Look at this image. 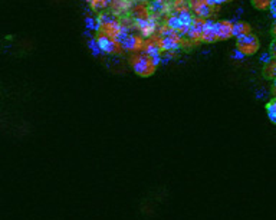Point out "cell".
Returning <instances> with one entry per match:
<instances>
[{
  "instance_id": "30",
  "label": "cell",
  "mask_w": 276,
  "mask_h": 220,
  "mask_svg": "<svg viewBox=\"0 0 276 220\" xmlns=\"http://www.w3.org/2000/svg\"><path fill=\"white\" fill-rule=\"evenodd\" d=\"M272 33H273V36L276 35V19L273 21V25H272Z\"/></svg>"
},
{
  "instance_id": "22",
  "label": "cell",
  "mask_w": 276,
  "mask_h": 220,
  "mask_svg": "<svg viewBox=\"0 0 276 220\" xmlns=\"http://www.w3.org/2000/svg\"><path fill=\"white\" fill-rule=\"evenodd\" d=\"M164 9H165L164 0H154L153 5H151V10H153V12H163Z\"/></svg>"
},
{
  "instance_id": "26",
  "label": "cell",
  "mask_w": 276,
  "mask_h": 220,
  "mask_svg": "<svg viewBox=\"0 0 276 220\" xmlns=\"http://www.w3.org/2000/svg\"><path fill=\"white\" fill-rule=\"evenodd\" d=\"M268 10L270 12L272 17H273V19H276V0H272V2H270Z\"/></svg>"
},
{
  "instance_id": "19",
  "label": "cell",
  "mask_w": 276,
  "mask_h": 220,
  "mask_svg": "<svg viewBox=\"0 0 276 220\" xmlns=\"http://www.w3.org/2000/svg\"><path fill=\"white\" fill-rule=\"evenodd\" d=\"M85 28L87 30H98V21L92 16H87L85 17Z\"/></svg>"
},
{
  "instance_id": "5",
  "label": "cell",
  "mask_w": 276,
  "mask_h": 220,
  "mask_svg": "<svg viewBox=\"0 0 276 220\" xmlns=\"http://www.w3.org/2000/svg\"><path fill=\"white\" fill-rule=\"evenodd\" d=\"M261 48V42H259V37L256 36L254 33H249L238 39L236 42V49H239L245 56H250L254 55L256 52L259 51Z\"/></svg>"
},
{
  "instance_id": "12",
  "label": "cell",
  "mask_w": 276,
  "mask_h": 220,
  "mask_svg": "<svg viewBox=\"0 0 276 220\" xmlns=\"http://www.w3.org/2000/svg\"><path fill=\"white\" fill-rule=\"evenodd\" d=\"M230 21L231 23H233V26H231V37L239 39V37L245 36V35L252 33V28H250V25L247 22H243V21H233V19H230Z\"/></svg>"
},
{
  "instance_id": "8",
  "label": "cell",
  "mask_w": 276,
  "mask_h": 220,
  "mask_svg": "<svg viewBox=\"0 0 276 220\" xmlns=\"http://www.w3.org/2000/svg\"><path fill=\"white\" fill-rule=\"evenodd\" d=\"M137 25V29L140 30V35L142 37H153L156 35L157 32V21L154 17H147V19H142L140 22L135 23Z\"/></svg>"
},
{
  "instance_id": "18",
  "label": "cell",
  "mask_w": 276,
  "mask_h": 220,
  "mask_svg": "<svg viewBox=\"0 0 276 220\" xmlns=\"http://www.w3.org/2000/svg\"><path fill=\"white\" fill-rule=\"evenodd\" d=\"M266 112H268L269 119L276 125V98L269 101L268 105H266Z\"/></svg>"
},
{
  "instance_id": "16",
  "label": "cell",
  "mask_w": 276,
  "mask_h": 220,
  "mask_svg": "<svg viewBox=\"0 0 276 220\" xmlns=\"http://www.w3.org/2000/svg\"><path fill=\"white\" fill-rule=\"evenodd\" d=\"M263 73H265L266 78H269V79H275L276 81V59H272L269 64L265 65Z\"/></svg>"
},
{
  "instance_id": "10",
  "label": "cell",
  "mask_w": 276,
  "mask_h": 220,
  "mask_svg": "<svg viewBox=\"0 0 276 220\" xmlns=\"http://www.w3.org/2000/svg\"><path fill=\"white\" fill-rule=\"evenodd\" d=\"M231 21H215L217 41H227L231 37Z\"/></svg>"
},
{
  "instance_id": "3",
  "label": "cell",
  "mask_w": 276,
  "mask_h": 220,
  "mask_svg": "<svg viewBox=\"0 0 276 220\" xmlns=\"http://www.w3.org/2000/svg\"><path fill=\"white\" fill-rule=\"evenodd\" d=\"M130 65L133 68V71H134L138 76H141V78H148V76H151L153 73L156 72L157 69L156 66L151 64L150 56H147V55L142 53V52H135L134 55H131Z\"/></svg>"
},
{
  "instance_id": "14",
  "label": "cell",
  "mask_w": 276,
  "mask_h": 220,
  "mask_svg": "<svg viewBox=\"0 0 276 220\" xmlns=\"http://www.w3.org/2000/svg\"><path fill=\"white\" fill-rule=\"evenodd\" d=\"M131 16H133V19H134L135 23H137V22H140V21H142V19H147V17H150V12H148V9L145 8V6L137 5V6H134L133 10H131Z\"/></svg>"
},
{
  "instance_id": "23",
  "label": "cell",
  "mask_w": 276,
  "mask_h": 220,
  "mask_svg": "<svg viewBox=\"0 0 276 220\" xmlns=\"http://www.w3.org/2000/svg\"><path fill=\"white\" fill-rule=\"evenodd\" d=\"M174 58V52H165V53H161V64L163 65H167L170 61H173Z\"/></svg>"
},
{
  "instance_id": "31",
  "label": "cell",
  "mask_w": 276,
  "mask_h": 220,
  "mask_svg": "<svg viewBox=\"0 0 276 220\" xmlns=\"http://www.w3.org/2000/svg\"><path fill=\"white\" fill-rule=\"evenodd\" d=\"M273 44H276V35H275V41H273Z\"/></svg>"
},
{
  "instance_id": "4",
  "label": "cell",
  "mask_w": 276,
  "mask_h": 220,
  "mask_svg": "<svg viewBox=\"0 0 276 220\" xmlns=\"http://www.w3.org/2000/svg\"><path fill=\"white\" fill-rule=\"evenodd\" d=\"M98 21V33H104L107 36L112 37L115 41L117 35L121 32L122 25L117 19V16L112 15V13H102L97 19Z\"/></svg>"
},
{
  "instance_id": "24",
  "label": "cell",
  "mask_w": 276,
  "mask_h": 220,
  "mask_svg": "<svg viewBox=\"0 0 276 220\" xmlns=\"http://www.w3.org/2000/svg\"><path fill=\"white\" fill-rule=\"evenodd\" d=\"M272 53H270V52H265V53H262L261 55V58H259V61H261L262 64H265V65H266V64H269V62H270V61H272Z\"/></svg>"
},
{
  "instance_id": "7",
  "label": "cell",
  "mask_w": 276,
  "mask_h": 220,
  "mask_svg": "<svg viewBox=\"0 0 276 220\" xmlns=\"http://www.w3.org/2000/svg\"><path fill=\"white\" fill-rule=\"evenodd\" d=\"M187 3H188L192 13H194L196 17L210 19V16L213 15V8L209 6L204 0H187Z\"/></svg>"
},
{
  "instance_id": "21",
  "label": "cell",
  "mask_w": 276,
  "mask_h": 220,
  "mask_svg": "<svg viewBox=\"0 0 276 220\" xmlns=\"http://www.w3.org/2000/svg\"><path fill=\"white\" fill-rule=\"evenodd\" d=\"M250 2H252L253 8H256L258 10H266L269 9V5L272 0H250Z\"/></svg>"
},
{
  "instance_id": "9",
  "label": "cell",
  "mask_w": 276,
  "mask_h": 220,
  "mask_svg": "<svg viewBox=\"0 0 276 220\" xmlns=\"http://www.w3.org/2000/svg\"><path fill=\"white\" fill-rule=\"evenodd\" d=\"M204 22H206V19L194 17L193 22L190 23V29H188V33H187L188 42H200L203 29H204Z\"/></svg>"
},
{
  "instance_id": "15",
  "label": "cell",
  "mask_w": 276,
  "mask_h": 220,
  "mask_svg": "<svg viewBox=\"0 0 276 220\" xmlns=\"http://www.w3.org/2000/svg\"><path fill=\"white\" fill-rule=\"evenodd\" d=\"M110 5L112 6L115 13H122V12L128 10V8H131V2L130 0H111Z\"/></svg>"
},
{
  "instance_id": "1",
  "label": "cell",
  "mask_w": 276,
  "mask_h": 220,
  "mask_svg": "<svg viewBox=\"0 0 276 220\" xmlns=\"http://www.w3.org/2000/svg\"><path fill=\"white\" fill-rule=\"evenodd\" d=\"M158 45L161 48V52H176L183 46V37L180 36L179 32L170 29L167 26H163L158 30Z\"/></svg>"
},
{
  "instance_id": "6",
  "label": "cell",
  "mask_w": 276,
  "mask_h": 220,
  "mask_svg": "<svg viewBox=\"0 0 276 220\" xmlns=\"http://www.w3.org/2000/svg\"><path fill=\"white\" fill-rule=\"evenodd\" d=\"M95 39H97L98 46H99V49H101V53H105V55H115V53H120L121 52V48L112 37L107 36L104 33H98Z\"/></svg>"
},
{
  "instance_id": "32",
  "label": "cell",
  "mask_w": 276,
  "mask_h": 220,
  "mask_svg": "<svg viewBox=\"0 0 276 220\" xmlns=\"http://www.w3.org/2000/svg\"><path fill=\"white\" fill-rule=\"evenodd\" d=\"M173 2H176V0H173Z\"/></svg>"
},
{
  "instance_id": "20",
  "label": "cell",
  "mask_w": 276,
  "mask_h": 220,
  "mask_svg": "<svg viewBox=\"0 0 276 220\" xmlns=\"http://www.w3.org/2000/svg\"><path fill=\"white\" fill-rule=\"evenodd\" d=\"M88 48H90V51L92 52L94 56H99L101 49H99V46H98V42L95 37H91L90 41H88Z\"/></svg>"
},
{
  "instance_id": "29",
  "label": "cell",
  "mask_w": 276,
  "mask_h": 220,
  "mask_svg": "<svg viewBox=\"0 0 276 220\" xmlns=\"http://www.w3.org/2000/svg\"><path fill=\"white\" fill-rule=\"evenodd\" d=\"M227 2H233V0H216V5H217V6H220V5H223V3H227Z\"/></svg>"
},
{
  "instance_id": "13",
  "label": "cell",
  "mask_w": 276,
  "mask_h": 220,
  "mask_svg": "<svg viewBox=\"0 0 276 220\" xmlns=\"http://www.w3.org/2000/svg\"><path fill=\"white\" fill-rule=\"evenodd\" d=\"M142 53H145L147 56L153 58V56H157V55H161V48L158 45V41L157 39H153V37H148L147 41L142 42L141 48Z\"/></svg>"
},
{
  "instance_id": "11",
  "label": "cell",
  "mask_w": 276,
  "mask_h": 220,
  "mask_svg": "<svg viewBox=\"0 0 276 220\" xmlns=\"http://www.w3.org/2000/svg\"><path fill=\"white\" fill-rule=\"evenodd\" d=\"M200 42H204V44H215V42H217L216 30H215V21L213 19H206Z\"/></svg>"
},
{
  "instance_id": "28",
  "label": "cell",
  "mask_w": 276,
  "mask_h": 220,
  "mask_svg": "<svg viewBox=\"0 0 276 220\" xmlns=\"http://www.w3.org/2000/svg\"><path fill=\"white\" fill-rule=\"evenodd\" d=\"M270 53H272V58L276 59V44H272V48H270Z\"/></svg>"
},
{
  "instance_id": "17",
  "label": "cell",
  "mask_w": 276,
  "mask_h": 220,
  "mask_svg": "<svg viewBox=\"0 0 276 220\" xmlns=\"http://www.w3.org/2000/svg\"><path fill=\"white\" fill-rule=\"evenodd\" d=\"M88 3H90V6L94 9V10L101 12V10H104L105 8L110 6L111 0H88Z\"/></svg>"
},
{
  "instance_id": "2",
  "label": "cell",
  "mask_w": 276,
  "mask_h": 220,
  "mask_svg": "<svg viewBox=\"0 0 276 220\" xmlns=\"http://www.w3.org/2000/svg\"><path fill=\"white\" fill-rule=\"evenodd\" d=\"M122 28H121V32L115 37V42L118 44V46L121 48V51H127V52H141L142 48V41L141 36H137L134 33H131V30L128 26H125L124 23H121Z\"/></svg>"
},
{
  "instance_id": "27",
  "label": "cell",
  "mask_w": 276,
  "mask_h": 220,
  "mask_svg": "<svg viewBox=\"0 0 276 220\" xmlns=\"http://www.w3.org/2000/svg\"><path fill=\"white\" fill-rule=\"evenodd\" d=\"M150 59H151V64L156 66V68L161 64V55H157V56H153V58Z\"/></svg>"
},
{
  "instance_id": "25",
  "label": "cell",
  "mask_w": 276,
  "mask_h": 220,
  "mask_svg": "<svg viewBox=\"0 0 276 220\" xmlns=\"http://www.w3.org/2000/svg\"><path fill=\"white\" fill-rule=\"evenodd\" d=\"M246 58L239 49H235V51L231 52V59H235V61H243V59Z\"/></svg>"
}]
</instances>
